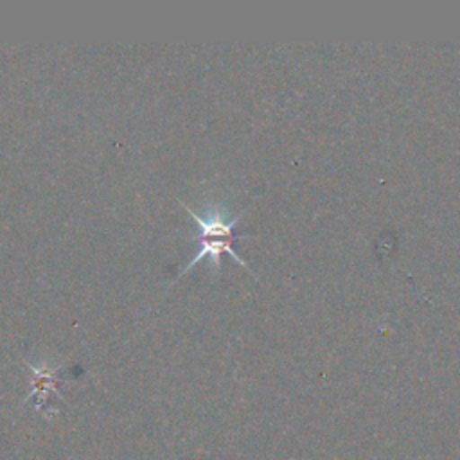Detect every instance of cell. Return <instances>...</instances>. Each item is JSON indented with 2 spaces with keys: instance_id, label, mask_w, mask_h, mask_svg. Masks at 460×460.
Here are the masks:
<instances>
[{
  "instance_id": "obj_1",
  "label": "cell",
  "mask_w": 460,
  "mask_h": 460,
  "mask_svg": "<svg viewBox=\"0 0 460 460\" xmlns=\"http://www.w3.org/2000/svg\"><path fill=\"white\" fill-rule=\"evenodd\" d=\"M178 203L189 212V216L192 217V221L198 223L199 226V234L194 237L199 243V250L198 253L187 262V266L181 270V273L176 277H183L194 264H198L201 259L208 257L210 264L216 271H219V264H221V255L223 253H230L232 259L241 264L246 266V261L239 257V253L234 250V241L241 239V237H250V234H237L235 226L241 221L243 214L246 212V208H243L237 216L226 219L225 214H221L219 210H207L205 214H199L196 210H192L190 207H187L181 199H178Z\"/></svg>"
},
{
  "instance_id": "obj_2",
  "label": "cell",
  "mask_w": 460,
  "mask_h": 460,
  "mask_svg": "<svg viewBox=\"0 0 460 460\" xmlns=\"http://www.w3.org/2000/svg\"><path fill=\"white\" fill-rule=\"evenodd\" d=\"M27 367L32 372V392L29 397H36V408H41L47 402V397L50 392L58 394L56 383L59 377L56 376L59 365L50 367V365H32L27 361Z\"/></svg>"
}]
</instances>
